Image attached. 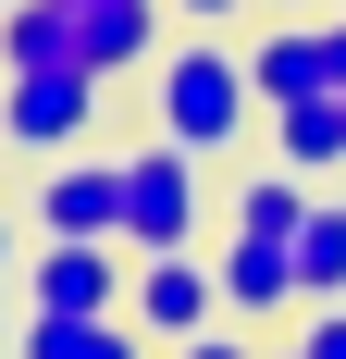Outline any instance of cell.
Returning a JSON list of instances; mask_svg holds the SVG:
<instances>
[{
	"label": "cell",
	"instance_id": "6da1fadb",
	"mask_svg": "<svg viewBox=\"0 0 346 359\" xmlns=\"http://www.w3.org/2000/svg\"><path fill=\"white\" fill-rule=\"evenodd\" d=\"M148 124L223 161V149H235L247 124H272V111H260V74H247V50H223V37H186V50H161V62H148Z\"/></svg>",
	"mask_w": 346,
	"mask_h": 359
},
{
	"label": "cell",
	"instance_id": "7a4b0ae2",
	"mask_svg": "<svg viewBox=\"0 0 346 359\" xmlns=\"http://www.w3.org/2000/svg\"><path fill=\"white\" fill-rule=\"evenodd\" d=\"M198 223H210V149H186V137L124 149V248L137 260L198 248Z\"/></svg>",
	"mask_w": 346,
	"mask_h": 359
},
{
	"label": "cell",
	"instance_id": "3957f363",
	"mask_svg": "<svg viewBox=\"0 0 346 359\" xmlns=\"http://www.w3.org/2000/svg\"><path fill=\"white\" fill-rule=\"evenodd\" d=\"M99 87L111 74H87V62H37V74H0V137L25 149H74L87 124H99Z\"/></svg>",
	"mask_w": 346,
	"mask_h": 359
},
{
	"label": "cell",
	"instance_id": "277c9868",
	"mask_svg": "<svg viewBox=\"0 0 346 359\" xmlns=\"http://www.w3.org/2000/svg\"><path fill=\"white\" fill-rule=\"evenodd\" d=\"M124 310H137V334H148V347H186V334H210V323H223V273H210L198 248H161V260H137Z\"/></svg>",
	"mask_w": 346,
	"mask_h": 359
},
{
	"label": "cell",
	"instance_id": "5b68a950",
	"mask_svg": "<svg viewBox=\"0 0 346 359\" xmlns=\"http://www.w3.org/2000/svg\"><path fill=\"white\" fill-rule=\"evenodd\" d=\"M137 248L124 236H37V297L25 310H124Z\"/></svg>",
	"mask_w": 346,
	"mask_h": 359
},
{
	"label": "cell",
	"instance_id": "8992f818",
	"mask_svg": "<svg viewBox=\"0 0 346 359\" xmlns=\"http://www.w3.org/2000/svg\"><path fill=\"white\" fill-rule=\"evenodd\" d=\"M62 13H74V62L87 74H148L173 0H62Z\"/></svg>",
	"mask_w": 346,
	"mask_h": 359
},
{
	"label": "cell",
	"instance_id": "52a82bcc",
	"mask_svg": "<svg viewBox=\"0 0 346 359\" xmlns=\"http://www.w3.org/2000/svg\"><path fill=\"white\" fill-rule=\"evenodd\" d=\"M37 236H124V161H50L37 174Z\"/></svg>",
	"mask_w": 346,
	"mask_h": 359
},
{
	"label": "cell",
	"instance_id": "ba28073f",
	"mask_svg": "<svg viewBox=\"0 0 346 359\" xmlns=\"http://www.w3.org/2000/svg\"><path fill=\"white\" fill-rule=\"evenodd\" d=\"M247 74H260V111H284V100H321V87H334V25L284 13V25L247 50Z\"/></svg>",
	"mask_w": 346,
	"mask_h": 359
},
{
	"label": "cell",
	"instance_id": "9c48e42d",
	"mask_svg": "<svg viewBox=\"0 0 346 359\" xmlns=\"http://www.w3.org/2000/svg\"><path fill=\"white\" fill-rule=\"evenodd\" d=\"M210 273H223V310H235V323L297 310V248H284V236H223V260H210Z\"/></svg>",
	"mask_w": 346,
	"mask_h": 359
},
{
	"label": "cell",
	"instance_id": "30bf717a",
	"mask_svg": "<svg viewBox=\"0 0 346 359\" xmlns=\"http://www.w3.org/2000/svg\"><path fill=\"white\" fill-rule=\"evenodd\" d=\"M25 359H148L137 310H25Z\"/></svg>",
	"mask_w": 346,
	"mask_h": 359
},
{
	"label": "cell",
	"instance_id": "8fae6325",
	"mask_svg": "<svg viewBox=\"0 0 346 359\" xmlns=\"http://www.w3.org/2000/svg\"><path fill=\"white\" fill-rule=\"evenodd\" d=\"M346 297V198H310L297 223V310H334Z\"/></svg>",
	"mask_w": 346,
	"mask_h": 359
},
{
	"label": "cell",
	"instance_id": "7c38bea8",
	"mask_svg": "<svg viewBox=\"0 0 346 359\" xmlns=\"http://www.w3.org/2000/svg\"><path fill=\"white\" fill-rule=\"evenodd\" d=\"M272 161H297V174L346 161V100H334V87H321V100H284V111H272Z\"/></svg>",
	"mask_w": 346,
	"mask_h": 359
},
{
	"label": "cell",
	"instance_id": "4fadbf2b",
	"mask_svg": "<svg viewBox=\"0 0 346 359\" xmlns=\"http://www.w3.org/2000/svg\"><path fill=\"white\" fill-rule=\"evenodd\" d=\"M0 62H13V74L74 62V13H62V0H13V13H0Z\"/></svg>",
	"mask_w": 346,
	"mask_h": 359
},
{
	"label": "cell",
	"instance_id": "5bb4252c",
	"mask_svg": "<svg viewBox=\"0 0 346 359\" xmlns=\"http://www.w3.org/2000/svg\"><path fill=\"white\" fill-rule=\"evenodd\" d=\"M297 223H310L297 161H272V174H247V186H235V236H284V248H297Z\"/></svg>",
	"mask_w": 346,
	"mask_h": 359
},
{
	"label": "cell",
	"instance_id": "9a60e30c",
	"mask_svg": "<svg viewBox=\"0 0 346 359\" xmlns=\"http://www.w3.org/2000/svg\"><path fill=\"white\" fill-rule=\"evenodd\" d=\"M297 359H346V297H334V310H310V323H297Z\"/></svg>",
	"mask_w": 346,
	"mask_h": 359
},
{
	"label": "cell",
	"instance_id": "2e32d148",
	"mask_svg": "<svg viewBox=\"0 0 346 359\" xmlns=\"http://www.w3.org/2000/svg\"><path fill=\"white\" fill-rule=\"evenodd\" d=\"M161 359H260V347H247V334H223V323H210V334H186V347H161Z\"/></svg>",
	"mask_w": 346,
	"mask_h": 359
},
{
	"label": "cell",
	"instance_id": "e0dca14e",
	"mask_svg": "<svg viewBox=\"0 0 346 359\" xmlns=\"http://www.w3.org/2000/svg\"><path fill=\"white\" fill-rule=\"evenodd\" d=\"M173 13H186V25H223V13H247V0H173Z\"/></svg>",
	"mask_w": 346,
	"mask_h": 359
},
{
	"label": "cell",
	"instance_id": "ac0fdd59",
	"mask_svg": "<svg viewBox=\"0 0 346 359\" xmlns=\"http://www.w3.org/2000/svg\"><path fill=\"white\" fill-rule=\"evenodd\" d=\"M334 87H346V13H334Z\"/></svg>",
	"mask_w": 346,
	"mask_h": 359
},
{
	"label": "cell",
	"instance_id": "d6986e66",
	"mask_svg": "<svg viewBox=\"0 0 346 359\" xmlns=\"http://www.w3.org/2000/svg\"><path fill=\"white\" fill-rule=\"evenodd\" d=\"M272 13H310V0H272Z\"/></svg>",
	"mask_w": 346,
	"mask_h": 359
},
{
	"label": "cell",
	"instance_id": "ffe728a7",
	"mask_svg": "<svg viewBox=\"0 0 346 359\" xmlns=\"http://www.w3.org/2000/svg\"><path fill=\"white\" fill-rule=\"evenodd\" d=\"M0 260H13V223H0Z\"/></svg>",
	"mask_w": 346,
	"mask_h": 359
},
{
	"label": "cell",
	"instance_id": "44dd1931",
	"mask_svg": "<svg viewBox=\"0 0 346 359\" xmlns=\"http://www.w3.org/2000/svg\"><path fill=\"white\" fill-rule=\"evenodd\" d=\"M260 359H297V347H260Z\"/></svg>",
	"mask_w": 346,
	"mask_h": 359
},
{
	"label": "cell",
	"instance_id": "7402d4cb",
	"mask_svg": "<svg viewBox=\"0 0 346 359\" xmlns=\"http://www.w3.org/2000/svg\"><path fill=\"white\" fill-rule=\"evenodd\" d=\"M0 13H13V0H0Z\"/></svg>",
	"mask_w": 346,
	"mask_h": 359
}]
</instances>
